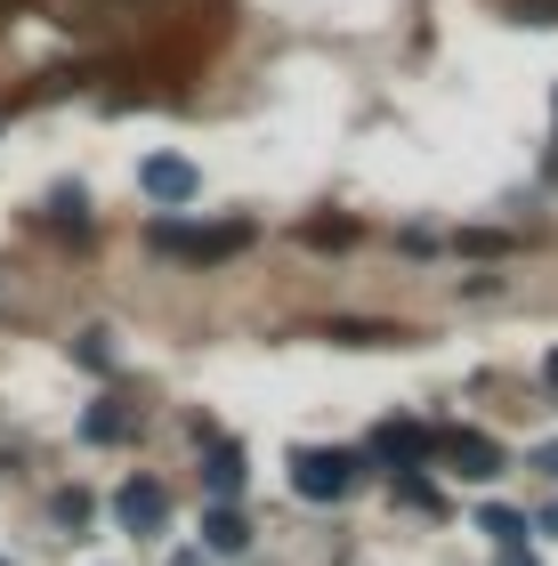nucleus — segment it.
Listing matches in <instances>:
<instances>
[{"instance_id": "nucleus-7", "label": "nucleus", "mask_w": 558, "mask_h": 566, "mask_svg": "<svg viewBox=\"0 0 558 566\" xmlns=\"http://www.w3.org/2000/svg\"><path fill=\"white\" fill-rule=\"evenodd\" d=\"M202 478H211V494H219V502H235V494H243V453H235V446H211Z\"/></svg>"}, {"instance_id": "nucleus-8", "label": "nucleus", "mask_w": 558, "mask_h": 566, "mask_svg": "<svg viewBox=\"0 0 558 566\" xmlns=\"http://www.w3.org/2000/svg\"><path fill=\"white\" fill-rule=\"evenodd\" d=\"M477 526H486L502 551H518V543H526V518H518V510H502V502H494V510H477Z\"/></svg>"}, {"instance_id": "nucleus-13", "label": "nucleus", "mask_w": 558, "mask_h": 566, "mask_svg": "<svg viewBox=\"0 0 558 566\" xmlns=\"http://www.w3.org/2000/svg\"><path fill=\"white\" fill-rule=\"evenodd\" d=\"M502 566H535V558H518V551H510V558H502Z\"/></svg>"}, {"instance_id": "nucleus-9", "label": "nucleus", "mask_w": 558, "mask_h": 566, "mask_svg": "<svg viewBox=\"0 0 558 566\" xmlns=\"http://www.w3.org/2000/svg\"><path fill=\"white\" fill-rule=\"evenodd\" d=\"M202 534H211V551H243V543H251L235 510H211V518H202Z\"/></svg>"}, {"instance_id": "nucleus-14", "label": "nucleus", "mask_w": 558, "mask_h": 566, "mask_svg": "<svg viewBox=\"0 0 558 566\" xmlns=\"http://www.w3.org/2000/svg\"><path fill=\"white\" fill-rule=\"evenodd\" d=\"M543 526H550V534H558V510H550V518H543Z\"/></svg>"}, {"instance_id": "nucleus-12", "label": "nucleus", "mask_w": 558, "mask_h": 566, "mask_svg": "<svg viewBox=\"0 0 558 566\" xmlns=\"http://www.w3.org/2000/svg\"><path fill=\"white\" fill-rule=\"evenodd\" d=\"M543 380H550V389H558V356H550V365H543Z\"/></svg>"}, {"instance_id": "nucleus-10", "label": "nucleus", "mask_w": 558, "mask_h": 566, "mask_svg": "<svg viewBox=\"0 0 558 566\" xmlns=\"http://www.w3.org/2000/svg\"><path fill=\"white\" fill-rule=\"evenodd\" d=\"M397 478V502H413V510H438V494H429V478L421 470H389Z\"/></svg>"}, {"instance_id": "nucleus-4", "label": "nucleus", "mask_w": 558, "mask_h": 566, "mask_svg": "<svg viewBox=\"0 0 558 566\" xmlns=\"http://www.w3.org/2000/svg\"><path fill=\"white\" fill-rule=\"evenodd\" d=\"M138 187L155 195L162 211H179V202H194V195H202V170H194V163H179V154H155V163L138 170Z\"/></svg>"}, {"instance_id": "nucleus-1", "label": "nucleus", "mask_w": 558, "mask_h": 566, "mask_svg": "<svg viewBox=\"0 0 558 566\" xmlns=\"http://www.w3.org/2000/svg\"><path fill=\"white\" fill-rule=\"evenodd\" d=\"M357 478H365V461L340 453V446H299L292 453V494L299 502H340V494H357Z\"/></svg>"}, {"instance_id": "nucleus-11", "label": "nucleus", "mask_w": 558, "mask_h": 566, "mask_svg": "<svg viewBox=\"0 0 558 566\" xmlns=\"http://www.w3.org/2000/svg\"><path fill=\"white\" fill-rule=\"evenodd\" d=\"M535 470H543V478H558V437H550V446H535Z\"/></svg>"}, {"instance_id": "nucleus-3", "label": "nucleus", "mask_w": 558, "mask_h": 566, "mask_svg": "<svg viewBox=\"0 0 558 566\" xmlns=\"http://www.w3.org/2000/svg\"><path fill=\"white\" fill-rule=\"evenodd\" d=\"M162 251H187V260H227V251L251 243V227H155Z\"/></svg>"}, {"instance_id": "nucleus-5", "label": "nucleus", "mask_w": 558, "mask_h": 566, "mask_svg": "<svg viewBox=\"0 0 558 566\" xmlns=\"http://www.w3.org/2000/svg\"><path fill=\"white\" fill-rule=\"evenodd\" d=\"M114 518L130 526V534H162V518H170V494H162L155 478H130V485L114 494Z\"/></svg>"}, {"instance_id": "nucleus-2", "label": "nucleus", "mask_w": 558, "mask_h": 566, "mask_svg": "<svg viewBox=\"0 0 558 566\" xmlns=\"http://www.w3.org/2000/svg\"><path fill=\"white\" fill-rule=\"evenodd\" d=\"M438 461H445L453 478H470V485L502 478V446H494L486 429H445V437H438Z\"/></svg>"}, {"instance_id": "nucleus-6", "label": "nucleus", "mask_w": 558, "mask_h": 566, "mask_svg": "<svg viewBox=\"0 0 558 566\" xmlns=\"http://www.w3.org/2000/svg\"><path fill=\"white\" fill-rule=\"evenodd\" d=\"M372 453H380V461H389V470H421V461H429V453H438V437H429L421 421H389V429H380V437H372Z\"/></svg>"}]
</instances>
